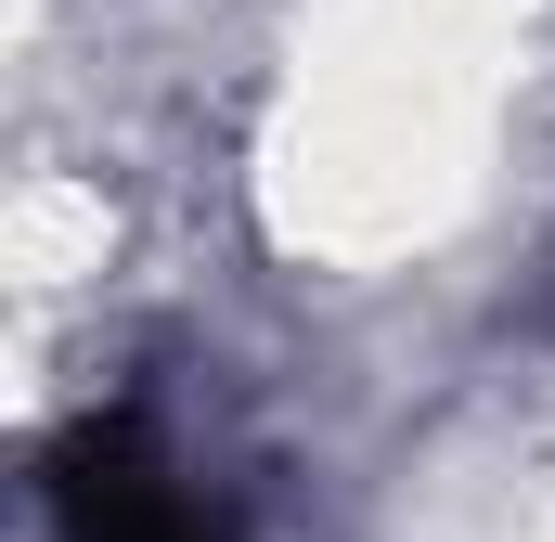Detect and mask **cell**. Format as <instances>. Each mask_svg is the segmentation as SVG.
I'll use <instances>...</instances> for the list:
<instances>
[{
    "label": "cell",
    "mask_w": 555,
    "mask_h": 542,
    "mask_svg": "<svg viewBox=\"0 0 555 542\" xmlns=\"http://www.w3.org/2000/svg\"><path fill=\"white\" fill-rule=\"evenodd\" d=\"M39 504H52L65 542H233L194 491H181V465L155 452L142 413H78V426L39 452Z\"/></svg>",
    "instance_id": "cell-1"
}]
</instances>
